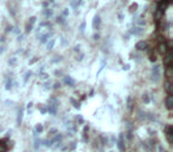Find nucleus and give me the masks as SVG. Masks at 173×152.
Instances as JSON below:
<instances>
[{
  "mask_svg": "<svg viewBox=\"0 0 173 152\" xmlns=\"http://www.w3.org/2000/svg\"><path fill=\"white\" fill-rule=\"evenodd\" d=\"M13 149V142L8 138H0V152H11Z\"/></svg>",
  "mask_w": 173,
  "mask_h": 152,
  "instance_id": "nucleus-1",
  "label": "nucleus"
}]
</instances>
